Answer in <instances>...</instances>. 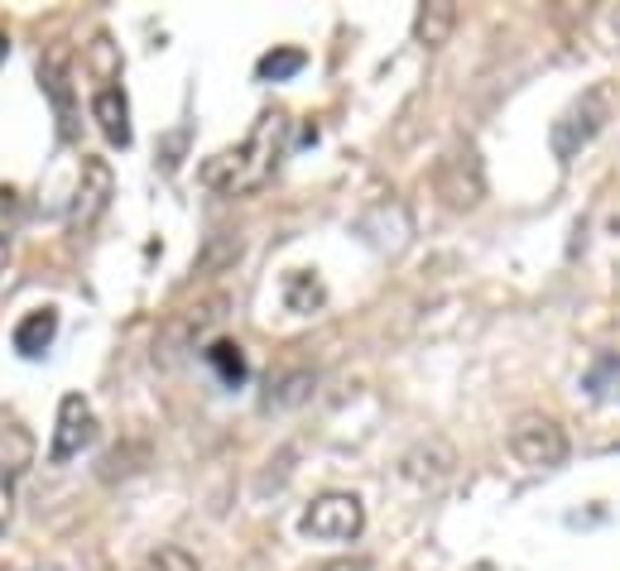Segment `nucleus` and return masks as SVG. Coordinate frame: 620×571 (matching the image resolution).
Segmentation results:
<instances>
[{
  "label": "nucleus",
  "mask_w": 620,
  "mask_h": 571,
  "mask_svg": "<svg viewBox=\"0 0 620 571\" xmlns=\"http://www.w3.org/2000/svg\"><path fill=\"white\" fill-rule=\"evenodd\" d=\"M284 150H288V115L284 111H260V121H255L251 135H245V144L212 154L207 164L197 169V183L212 187V193H226V197L255 193V187H265L274 179Z\"/></svg>",
  "instance_id": "f257e3e1"
},
{
  "label": "nucleus",
  "mask_w": 620,
  "mask_h": 571,
  "mask_svg": "<svg viewBox=\"0 0 620 571\" xmlns=\"http://www.w3.org/2000/svg\"><path fill=\"white\" fill-rule=\"evenodd\" d=\"M606 121H611V86L597 82V86H587V92L553 121V154L568 164L572 154H582L587 144L601 135Z\"/></svg>",
  "instance_id": "f03ea898"
},
{
  "label": "nucleus",
  "mask_w": 620,
  "mask_h": 571,
  "mask_svg": "<svg viewBox=\"0 0 620 571\" xmlns=\"http://www.w3.org/2000/svg\"><path fill=\"white\" fill-rule=\"evenodd\" d=\"M510 457L519 466H529V471H553V466L568 461V437H562L553 418L525 414L510 428Z\"/></svg>",
  "instance_id": "7ed1b4c3"
},
{
  "label": "nucleus",
  "mask_w": 620,
  "mask_h": 571,
  "mask_svg": "<svg viewBox=\"0 0 620 571\" xmlns=\"http://www.w3.org/2000/svg\"><path fill=\"white\" fill-rule=\"evenodd\" d=\"M360 529H366V509H360L356 494L332 490L303 509V533L317 538V543H352Z\"/></svg>",
  "instance_id": "20e7f679"
},
{
  "label": "nucleus",
  "mask_w": 620,
  "mask_h": 571,
  "mask_svg": "<svg viewBox=\"0 0 620 571\" xmlns=\"http://www.w3.org/2000/svg\"><path fill=\"white\" fill-rule=\"evenodd\" d=\"M29 461H34V437L24 432L20 418L0 414V533H6V523H10L14 480L29 471Z\"/></svg>",
  "instance_id": "39448f33"
},
{
  "label": "nucleus",
  "mask_w": 620,
  "mask_h": 571,
  "mask_svg": "<svg viewBox=\"0 0 620 571\" xmlns=\"http://www.w3.org/2000/svg\"><path fill=\"white\" fill-rule=\"evenodd\" d=\"M96 437V418H92V404L82 394H68L58 404V432H53V447H49V461L63 466L72 457H82V447H92Z\"/></svg>",
  "instance_id": "423d86ee"
},
{
  "label": "nucleus",
  "mask_w": 620,
  "mask_h": 571,
  "mask_svg": "<svg viewBox=\"0 0 620 571\" xmlns=\"http://www.w3.org/2000/svg\"><path fill=\"white\" fill-rule=\"evenodd\" d=\"M111 169H106V159H82V179H78V197H72V212H68V222L72 226H92L101 212H106V202H111Z\"/></svg>",
  "instance_id": "0eeeda50"
},
{
  "label": "nucleus",
  "mask_w": 620,
  "mask_h": 571,
  "mask_svg": "<svg viewBox=\"0 0 620 571\" xmlns=\"http://www.w3.org/2000/svg\"><path fill=\"white\" fill-rule=\"evenodd\" d=\"M39 72H43V92L53 96V111H58V130H63V140H72V135H78V111H72L68 58H63V53H49V63H43Z\"/></svg>",
  "instance_id": "6e6552de"
},
{
  "label": "nucleus",
  "mask_w": 620,
  "mask_h": 571,
  "mask_svg": "<svg viewBox=\"0 0 620 571\" xmlns=\"http://www.w3.org/2000/svg\"><path fill=\"white\" fill-rule=\"evenodd\" d=\"M92 115H96L101 135L125 150V144H130V106H125L121 86H101V92L92 96Z\"/></svg>",
  "instance_id": "1a4fd4ad"
},
{
  "label": "nucleus",
  "mask_w": 620,
  "mask_h": 571,
  "mask_svg": "<svg viewBox=\"0 0 620 571\" xmlns=\"http://www.w3.org/2000/svg\"><path fill=\"white\" fill-rule=\"evenodd\" d=\"M53 336H58V313L53 307H39V313H29L20 327H14V350H20L24 360H39L43 350L53 346Z\"/></svg>",
  "instance_id": "9d476101"
},
{
  "label": "nucleus",
  "mask_w": 620,
  "mask_h": 571,
  "mask_svg": "<svg viewBox=\"0 0 620 571\" xmlns=\"http://www.w3.org/2000/svg\"><path fill=\"white\" fill-rule=\"evenodd\" d=\"M453 24H457V10L447 6V0H438V6H424V10H418L414 34H418V43H428V49H443L447 34H453Z\"/></svg>",
  "instance_id": "9b49d317"
},
{
  "label": "nucleus",
  "mask_w": 620,
  "mask_h": 571,
  "mask_svg": "<svg viewBox=\"0 0 620 571\" xmlns=\"http://www.w3.org/2000/svg\"><path fill=\"white\" fill-rule=\"evenodd\" d=\"M323 298H327V288L317 284L308 269L284 274V303H288V313H313V307H323Z\"/></svg>",
  "instance_id": "f8f14e48"
},
{
  "label": "nucleus",
  "mask_w": 620,
  "mask_h": 571,
  "mask_svg": "<svg viewBox=\"0 0 620 571\" xmlns=\"http://www.w3.org/2000/svg\"><path fill=\"white\" fill-rule=\"evenodd\" d=\"M207 365L216 370V379H222V385H231V389L245 379V356H241L236 341H212L207 346Z\"/></svg>",
  "instance_id": "ddd939ff"
},
{
  "label": "nucleus",
  "mask_w": 620,
  "mask_h": 571,
  "mask_svg": "<svg viewBox=\"0 0 620 571\" xmlns=\"http://www.w3.org/2000/svg\"><path fill=\"white\" fill-rule=\"evenodd\" d=\"M303 63H308L303 49H274V53L260 58L255 72H260V82H288L294 72H303Z\"/></svg>",
  "instance_id": "4468645a"
},
{
  "label": "nucleus",
  "mask_w": 620,
  "mask_h": 571,
  "mask_svg": "<svg viewBox=\"0 0 620 571\" xmlns=\"http://www.w3.org/2000/svg\"><path fill=\"white\" fill-rule=\"evenodd\" d=\"M587 385H591V394H597V399H620V360L606 356L597 370L587 375Z\"/></svg>",
  "instance_id": "2eb2a0df"
},
{
  "label": "nucleus",
  "mask_w": 620,
  "mask_h": 571,
  "mask_svg": "<svg viewBox=\"0 0 620 571\" xmlns=\"http://www.w3.org/2000/svg\"><path fill=\"white\" fill-rule=\"evenodd\" d=\"M135 571H197V562L187 558L183 548H159V552H150Z\"/></svg>",
  "instance_id": "dca6fc26"
},
{
  "label": "nucleus",
  "mask_w": 620,
  "mask_h": 571,
  "mask_svg": "<svg viewBox=\"0 0 620 571\" xmlns=\"http://www.w3.org/2000/svg\"><path fill=\"white\" fill-rule=\"evenodd\" d=\"M14 226H20V193H14V187H0V245H10Z\"/></svg>",
  "instance_id": "f3484780"
},
{
  "label": "nucleus",
  "mask_w": 620,
  "mask_h": 571,
  "mask_svg": "<svg viewBox=\"0 0 620 571\" xmlns=\"http://www.w3.org/2000/svg\"><path fill=\"white\" fill-rule=\"evenodd\" d=\"M92 68L101 72V82H111V78H115V68H121V63H115V49H111V39H106V34H96V39H92Z\"/></svg>",
  "instance_id": "a211bd4d"
},
{
  "label": "nucleus",
  "mask_w": 620,
  "mask_h": 571,
  "mask_svg": "<svg viewBox=\"0 0 620 571\" xmlns=\"http://www.w3.org/2000/svg\"><path fill=\"white\" fill-rule=\"evenodd\" d=\"M313 571H370V567H366V558H337V562H323Z\"/></svg>",
  "instance_id": "6ab92c4d"
},
{
  "label": "nucleus",
  "mask_w": 620,
  "mask_h": 571,
  "mask_svg": "<svg viewBox=\"0 0 620 571\" xmlns=\"http://www.w3.org/2000/svg\"><path fill=\"white\" fill-rule=\"evenodd\" d=\"M6 53H10V43H6V34H0V63H6Z\"/></svg>",
  "instance_id": "aec40b11"
},
{
  "label": "nucleus",
  "mask_w": 620,
  "mask_h": 571,
  "mask_svg": "<svg viewBox=\"0 0 620 571\" xmlns=\"http://www.w3.org/2000/svg\"><path fill=\"white\" fill-rule=\"evenodd\" d=\"M616 29H620V14H616Z\"/></svg>",
  "instance_id": "412c9836"
}]
</instances>
